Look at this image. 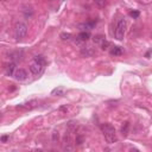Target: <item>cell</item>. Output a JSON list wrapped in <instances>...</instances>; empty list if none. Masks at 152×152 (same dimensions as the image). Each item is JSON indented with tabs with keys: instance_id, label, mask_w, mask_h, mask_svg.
<instances>
[{
	"instance_id": "cell-1",
	"label": "cell",
	"mask_w": 152,
	"mask_h": 152,
	"mask_svg": "<svg viewBox=\"0 0 152 152\" xmlns=\"http://www.w3.org/2000/svg\"><path fill=\"white\" fill-rule=\"evenodd\" d=\"M44 65H45L44 57L43 56H34L33 59H32V62L30 63V66L28 68H30L31 74L34 75V76H37V75H39L43 71Z\"/></svg>"
},
{
	"instance_id": "cell-2",
	"label": "cell",
	"mask_w": 152,
	"mask_h": 152,
	"mask_svg": "<svg viewBox=\"0 0 152 152\" xmlns=\"http://www.w3.org/2000/svg\"><path fill=\"white\" fill-rule=\"evenodd\" d=\"M101 132H102V134H103V137L108 144H113L118 140L115 129L110 124H102L101 125Z\"/></svg>"
},
{
	"instance_id": "cell-3",
	"label": "cell",
	"mask_w": 152,
	"mask_h": 152,
	"mask_svg": "<svg viewBox=\"0 0 152 152\" xmlns=\"http://www.w3.org/2000/svg\"><path fill=\"white\" fill-rule=\"evenodd\" d=\"M27 33V25L23 21H18L14 25V37L17 40H21Z\"/></svg>"
},
{
	"instance_id": "cell-4",
	"label": "cell",
	"mask_w": 152,
	"mask_h": 152,
	"mask_svg": "<svg viewBox=\"0 0 152 152\" xmlns=\"http://www.w3.org/2000/svg\"><path fill=\"white\" fill-rule=\"evenodd\" d=\"M125 32H126V20L119 19L116 23V27H115V38L118 40H122Z\"/></svg>"
},
{
	"instance_id": "cell-5",
	"label": "cell",
	"mask_w": 152,
	"mask_h": 152,
	"mask_svg": "<svg viewBox=\"0 0 152 152\" xmlns=\"http://www.w3.org/2000/svg\"><path fill=\"white\" fill-rule=\"evenodd\" d=\"M80 53H81L82 57H91V56L95 53V50H94V48H91V46H83V48L81 49Z\"/></svg>"
},
{
	"instance_id": "cell-6",
	"label": "cell",
	"mask_w": 152,
	"mask_h": 152,
	"mask_svg": "<svg viewBox=\"0 0 152 152\" xmlns=\"http://www.w3.org/2000/svg\"><path fill=\"white\" fill-rule=\"evenodd\" d=\"M27 77V72L24 70V69H17L15 72H14V78L17 81H24L26 80Z\"/></svg>"
},
{
	"instance_id": "cell-7",
	"label": "cell",
	"mask_w": 152,
	"mask_h": 152,
	"mask_svg": "<svg viewBox=\"0 0 152 152\" xmlns=\"http://www.w3.org/2000/svg\"><path fill=\"white\" fill-rule=\"evenodd\" d=\"M15 70H17L15 63H14V62H11V63L7 64V66H6V69H5V72H6L7 76H14Z\"/></svg>"
},
{
	"instance_id": "cell-8",
	"label": "cell",
	"mask_w": 152,
	"mask_h": 152,
	"mask_svg": "<svg viewBox=\"0 0 152 152\" xmlns=\"http://www.w3.org/2000/svg\"><path fill=\"white\" fill-rule=\"evenodd\" d=\"M37 103L38 102L36 100H32V101H28L26 103H23V104L17 106V108H20V109H32V108H34L37 106Z\"/></svg>"
},
{
	"instance_id": "cell-9",
	"label": "cell",
	"mask_w": 152,
	"mask_h": 152,
	"mask_svg": "<svg viewBox=\"0 0 152 152\" xmlns=\"http://www.w3.org/2000/svg\"><path fill=\"white\" fill-rule=\"evenodd\" d=\"M65 93V88H63V87H57V88H55L52 91H51V95H53V96H61V95H63Z\"/></svg>"
},
{
	"instance_id": "cell-10",
	"label": "cell",
	"mask_w": 152,
	"mask_h": 152,
	"mask_svg": "<svg viewBox=\"0 0 152 152\" xmlns=\"http://www.w3.org/2000/svg\"><path fill=\"white\" fill-rule=\"evenodd\" d=\"M94 25H95V23H94V21H91V23H84V24H80V25H78V27H80L82 31H86V30H91V28L94 27Z\"/></svg>"
},
{
	"instance_id": "cell-11",
	"label": "cell",
	"mask_w": 152,
	"mask_h": 152,
	"mask_svg": "<svg viewBox=\"0 0 152 152\" xmlns=\"http://www.w3.org/2000/svg\"><path fill=\"white\" fill-rule=\"evenodd\" d=\"M122 53V50L120 46H114L112 50H110V55L112 56H120Z\"/></svg>"
},
{
	"instance_id": "cell-12",
	"label": "cell",
	"mask_w": 152,
	"mask_h": 152,
	"mask_svg": "<svg viewBox=\"0 0 152 152\" xmlns=\"http://www.w3.org/2000/svg\"><path fill=\"white\" fill-rule=\"evenodd\" d=\"M88 38H89V33H88V32H86V31H82V32L77 36V39H78V40H82V42L87 40Z\"/></svg>"
},
{
	"instance_id": "cell-13",
	"label": "cell",
	"mask_w": 152,
	"mask_h": 152,
	"mask_svg": "<svg viewBox=\"0 0 152 152\" xmlns=\"http://www.w3.org/2000/svg\"><path fill=\"white\" fill-rule=\"evenodd\" d=\"M128 127H129V124H128L127 121L122 124V126H121V133H122L124 135H126V134L128 133Z\"/></svg>"
},
{
	"instance_id": "cell-14",
	"label": "cell",
	"mask_w": 152,
	"mask_h": 152,
	"mask_svg": "<svg viewBox=\"0 0 152 152\" xmlns=\"http://www.w3.org/2000/svg\"><path fill=\"white\" fill-rule=\"evenodd\" d=\"M59 37H61L63 40H70V39L72 38V34H71V33H66V32H62V33L59 34Z\"/></svg>"
},
{
	"instance_id": "cell-15",
	"label": "cell",
	"mask_w": 152,
	"mask_h": 152,
	"mask_svg": "<svg viewBox=\"0 0 152 152\" xmlns=\"http://www.w3.org/2000/svg\"><path fill=\"white\" fill-rule=\"evenodd\" d=\"M23 13H24V15H25L26 18H28V17L32 15V10H31L30 7H25V8L23 10Z\"/></svg>"
},
{
	"instance_id": "cell-16",
	"label": "cell",
	"mask_w": 152,
	"mask_h": 152,
	"mask_svg": "<svg viewBox=\"0 0 152 152\" xmlns=\"http://www.w3.org/2000/svg\"><path fill=\"white\" fill-rule=\"evenodd\" d=\"M103 40H104V37H103V36H101V34H99V36H95V37H94V42H95L96 44H101Z\"/></svg>"
},
{
	"instance_id": "cell-17",
	"label": "cell",
	"mask_w": 152,
	"mask_h": 152,
	"mask_svg": "<svg viewBox=\"0 0 152 152\" xmlns=\"http://www.w3.org/2000/svg\"><path fill=\"white\" fill-rule=\"evenodd\" d=\"M58 139H59V133H58V131L55 129V131L52 132V141H53V142H57Z\"/></svg>"
},
{
	"instance_id": "cell-18",
	"label": "cell",
	"mask_w": 152,
	"mask_h": 152,
	"mask_svg": "<svg viewBox=\"0 0 152 152\" xmlns=\"http://www.w3.org/2000/svg\"><path fill=\"white\" fill-rule=\"evenodd\" d=\"M83 140H84V138H83L82 135H77L76 139H75V144H76V145H82Z\"/></svg>"
},
{
	"instance_id": "cell-19",
	"label": "cell",
	"mask_w": 152,
	"mask_h": 152,
	"mask_svg": "<svg viewBox=\"0 0 152 152\" xmlns=\"http://www.w3.org/2000/svg\"><path fill=\"white\" fill-rule=\"evenodd\" d=\"M100 45H101V49H102V50H107V49H108V46H109V42H107V40L104 39Z\"/></svg>"
},
{
	"instance_id": "cell-20",
	"label": "cell",
	"mask_w": 152,
	"mask_h": 152,
	"mask_svg": "<svg viewBox=\"0 0 152 152\" xmlns=\"http://www.w3.org/2000/svg\"><path fill=\"white\" fill-rule=\"evenodd\" d=\"M95 2L100 6V7H104L107 5V1L106 0H95Z\"/></svg>"
},
{
	"instance_id": "cell-21",
	"label": "cell",
	"mask_w": 152,
	"mask_h": 152,
	"mask_svg": "<svg viewBox=\"0 0 152 152\" xmlns=\"http://www.w3.org/2000/svg\"><path fill=\"white\" fill-rule=\"evenodd\" d=\"M129 14H131L133 18H138V17H139V12H138V11H132Z\"/></svg>"
},
{
	"instance_id": "cell-22",
	"label": "cell",
	"mask_w": 152,
	"mask_h": 152,
	"mask_svg": "<svg viewBox=\"0 0 152 152\" xmlns=\"http://www.w3.org/2000/svg\"><path fill=\"white\" fill-rule=\"evenodd\" d=\"M8 138H10V135H2L1 137V142H6Z\"/></svg>"
},
{
	"instance_id": "cell-23",
	"label": "cell",
	"mask_w": 152,
	"mask_h": 152,
	"mask_svg": "<svg viewBox=\"0 0 152 152\" xmlns=\"http://www.w3.org/2000/svg\"><path fill=\"white\" fill-rule=\"evenodd\" d=\"M2 1H5V0H2Z\"/></svg>"
},
{
	"instance_id": "cell-24",
	"label": "cell",
	"mask_w": 152,
	"mask_h": 152,
	"mask_svg": "<svg viewBox=\"0 0 152 152\" xmlns=\"http://www.w3.org/2000/svg\"><path fill=\"white\" fill-rule=\"evenodd\" d=\"M50 1H52V0H50Z\"/></svg>"
}]
</instances>
